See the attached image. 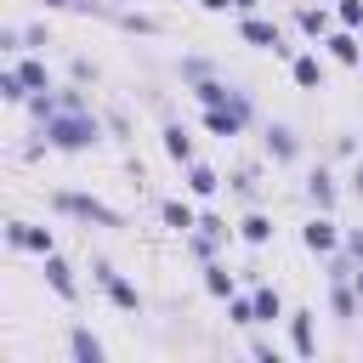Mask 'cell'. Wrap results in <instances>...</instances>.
I'll list each match as a JSON object with an SVG mask.
<instances>
[{
    "label": "cell",
    "instance_id": "15",
    "mask_svg": "<svg viewBox=\"0 0 363 363\" xmlns=\"http://www.w3.org/2000/svg\"><path fill=\"white\" fill-rule=\"evenodd\" d=\"M295 85H323V68H318V57H295Z\"/></svg>",
    "mask_w": 363,
    "mask_h": 363
},
{
    "label": "cell",
    "instance_id": "29",
    "mask_svg": "<svg viewBox=\"0 0 363 363\" xmlns=\"http://www.w3.org/2000/svg\"><path fill=\"white\" fill-rule=\"evenodd\" d=\"M352 250H357V255H363V233H357V238H352Z\"/></svg>",
    "mask_w": 363,
    "mask_h": 363
},
{
    "label": "cell",
    "instance_id": "14",
    "mask_svg": "<svg viewBox=\"0 0 363 363\" xmlns=\"http://www.w3.org/2000/svg\"><path fill=\"white\" fill-rule=\"evenodd\" d=\"M164 227H176V233H193V227H199V216H193L182 199H170V204H164Z\"/></svg>",
    "mask_w": 363,
    "mask_h": 363
},
{
    "label": "cell",
    "instance_id": "11",
    "mask_svg": "<svg viewBox=\"0 0 363 363\" xmlns=\"http://www.w3.org/2000/svg\"><path fill=\"white\" fill-rule=\"evenodd\" d=\"M45 278H51V289H57V295H62V301H74V272H68V267H62V261H57V250H51V255H45Z\"/></svg>",
    "mask_w": 363,
    "mask_h": 363
},
{
    "label": "cell",
    "instance_id": "18",
    "mask_svg": "<svg viewBox=\"0 0 363 363\" xmlns=\"http://www.w3.org/2000/svg\"><path fill=\"white\" fill-rule=\"evenodd\" d=\"M187 182H193V193H216V187H221L210 164H187Z\"/></svg>",
    "mask_w": 363,
    "mask_h": 363
},
{
    "label": "cell",
    "instance_id": "4",
    "mask_svg": "<svg viewBox=\"0 0 363 363\" xmlns=\"http://www.w3.org/2000/svg\"><path fill=\"white\" fill-rule=\"evenodd\" d=\"M6 238L17 250H34V255H51V233L45 227H28V221H6Z\"/></svg>",
    "mask_w": 363,
    "mask_h": 363
},
{
    "label": "cell",
    "instance_id": "6",
    "mask_svg": "<svg viewBox=\"0 0 363 363\" xmlns=\"http://www.w3.org/2000/svg\"><path fill=\"white\" fill-rule=\"evenodd\" d=\"M267 153L289 164V159L301 153V142H295V130H289V125H267Z\"/></svg>",
    "mask_w": 363,
    "mask_h": 363
},
{
    "label": "cell",
    "instance_id": "26",
    "mask_svg": "<svg viewBox=\"0 0 363 363\" xmlns=\"http://www.w3.org/2000/svg\"><path fill=\"white\" fill-rule=\"evenodd\" d=\"M204 6H210V11H227V6H238V0H204Z\"/></svg>",
    "mask_w": 363,
    "mask_h": 363
},
{
    "label": "cell",
    "instance_id": "28",
    "mask_svg": "<svg viewBox=\"0 0 363 363\" xmlns=\"http://www.w3.org/2000/svg\"><path fill=\"white\" fill-rule=\"evenodd\" d=\"M45 6H91V0H45Z\"/></svg>",
    "mask_w": 363,
    "mask_h": 363
},
{
    "label": "cell",
    "instance_id": "30",
    "mask_svg": "<svg viewBox=\"0 0 363 363\" xmlns=\"http://www.w3.org/2000/svg\"><path fill=\"white\" fill-rule=\"evenodd\" d=\"M238 6H244V11H250V6H255V0H238Z\"/></svg>",
    "mask_w": 363,
    "mask_h": 363
},
{
    "label": "cell",
    "instance_id": "20",
    "mask_svg": "<svg viewBox=\"0 0 363 363\" xmlns=\"http://www.w3.org/2000/svg\"><path fill=\"white\" fill-rule=\"evenodd\" d=\"M329 51H335V57H340V62H357V57H363V51H357V40H352V34H329Z\"/></svg>",
    "mask_w": 363,
    "mask_h": 363
},
{
    "label": "cell",
    "instance_id": "3",
    "mask_svg": "<svg viewBox=\"0 0 363 363\" xmlns=\"http://www.w3.org/2000/svg\"><path fill=\"white\" fill-rule=\"evenodd\" d=\"M91 272H96V284L108 289V301H113V306H125V312H136V306H142V301H136V289H130V284H125V278H119L108 261H96Z\"/></svg>",
    "mask_w": 363,
    "mask_h": 363
},
{
    "label": "cell",
    "instance_id": "23",
    "mask_svg": "<svg viewBox=\"0 0 363 363\" xmlns=\"http://www.w3.org/2000/svg\"><path fill=\"white\" fill-rule=\"evenodd\" d=\"M335 312H340V318H352V312H357V301H352V289H346L340 278H335Z\"/></svg>",
    "mask_w": 363,
    "mask_h": 363
},
{
    "label": "cell",
    "instance_id": "19",
    "mask_svg": "<svg viewBox=\"0 0 363 363\" xmlns=\"http://www.w3.org/2000/svg\"><path fill=\"white\" fill-rule=\"evenodd\" d=\"M295 23H301V34H312V40L329 28V17H323V11H312V6H306V11H295Z\"/></svg>",
    "mask_w": 363,
    "mask_h": 363
},
{
    "label": "cell",
    "instance_id": "8",
    "mask_svg": "<svg viewBox=\"0 0 363 363\" xmlns=\"http://www.w3.org/2000/svg\"><path fill=\"white\" fill-rule=\"evenodd\" d=\"M301 238H306V250H335V238H340V233H335V221H329V216H318V221H306V227H301Z\"/></svg>",
    "mask_w": 363,
    "mask_h": 363
},
{
    "label": "cell",
    "instance_id": "7",
    "mask_svg": "<svg viewBox=\"0 0 363 363\" xmlns=\"http://www.w3.org/2000/svg\"><path fill=\"white\" fill-rule=\"evenodd\" d=\"M204 130H216V136H238V130H244V113H233V108H204Z\"/></svg>",
    "mask_w": 363,
    "mask_h": 363
},
{
    "label": "cell",
    "instance_id": "13",
    "mask_svg": "<svg viewBox=\"0 0 363 363\" xmlns=\"http://www.w3.org/2000/svg\"><path fill=\"white\" fill-rule=\"evenodd\" d=\"M306 193H312V204H318V210H329V204H335V176H329V170H312Z\"/></svg>",
    "mask_w": 363,
    "mask_h": 363
},
{
    "label": "cell",
    "instance_id": "24",
    "mask_svg": "<svg viewBox=\"0 0 363 363\" xmlns=\"http://www.w3.org/2000/svg\"><path fill=\"white\" fill-rule=\"evenodd\" d=\"M340 23L346 28H363V0H340Z\"/></svg>",
    "mask_w": 363,
    "mask_h": 363
},
{
    "label": "cell",
    "instance_id": "31",
    "mask_svg": "<svg viewBox=\"0 0 363 363\" xmlns=\"http://www.w3.org/2000/svg\"><path fill=\"white\" fill-rule=\"evenodd\" d=\"M357 295H363V272H357Z\"/></svg>",
    "mask_w": 363,
    "mask_h": 363
},
{
    "label": "cell",
    "instance_id": "9",
    "mask_svg": "<svg viewBox=\"0 0 363 363\" xmlns=\"http://www.w3.org/2000/svg\"><path fill=\"white\" fill-rule=\"evenodd\" d=\"M289 340H295V352H301V357H312V352H318V335H312V312H295V318H289Z\"/></svg>",
    "mask_w": 363,
    "mask_h": 363
},
{
    "label": "cell",
    "instance_id": "21",
    "mask_svg": "<svg viewBox=\"0 0 363 363\" xmlns=\"http://www.w3.org/2000/svg\"><path fill=\"white\" fill-rule=\"evenodd\" d=\"M17 74L28 79V91H51V79H45V62H17Z\"/></svg>",
    "mask_w": 363,
    "mask_h": 363
},
{
    "label": "cell",
    "instance_id": "17",
    "mask_svg": "<svg viewBox=\"0 0 363 363\" xmlns=\"http://www.w3.org/2000/svg\"><path fill=\"white\" fill-rule=\"evenodd\" d=\"M204 289H210V295H233V272L210 261V267H204Z\"/></svg>",
    "mask_w": 363,
    "mask_h": 363
},
{
    "label": "cell",
    "instance_id": "27",
    "mask_svg": "<svg viewBox=\"0 0 363 363\" xmlns=\"http://www.w3.org/2000/svg\"><path fill=\"white\" fill-rule=\"evenodd\" d=\"M352 187H357V193H363V164H357V170H352Z\"/></svg>",
    "mask_w": 363,
    "mask_h": 363
},
{
    "label": "cell",
    "instance_id": "12",
    "mask_svg": "<svg viewBox=\"0 0 363 363\" xmlns=\"http://www.w3.org/2000/svg\"><path fill=\"white\" fill-rule=\"evenodd\" d=\"M164 153H170V159H182V164H193V142H187V130H182V125H164Z\"/></svg>",
    "mask_w": 363,
    "mask_h": 363
},
{
    "label": "cell",
    "instance_id": "2",
    "mask_svg": "<svg viewBox=\"0 0 363 363\" xmlns=\"http://www.w3.org/2000/svg\"><path fill=\"white\" fill-rule=\"evenodd\" d=\"M51 204H57L62 216H79V221H91V227H125V216H119V210H108L102 199H85V193H68V187H62V193H57Z\"/></svg>",
    "mask_w": 363,
    "mask_h": 363
},
{
    "label": "cell",
    "instance_id": "1",
    "mask_svg": "<svg viewBox=\"0 0 363 363\" xmlns=\"http://www.w3.org/2000/svg\"><path fill=\"white\" fill-rule=\"evenodd\" d=\"M45 142H51V147H62V153H79V147L102 142V125H96L85 108H62V113H51V119H45Z\"/></svg>",
    "mask_w": 363,
    "mask_h": 363
},
{
    "label": "cell",
    "instance_id": "22",
    "mask_svg": "<svg viewBox=\"0 0 363 363\" xmlns=\"http://www.w3.org/2000/svg\"><path fill=\"white\" fill-rule=\"evenodd\" d=\"M278 318V295L272 289H255V323H272Z\"/></svg>",
    "mask_w": 363,
    "mask_h": 363
},
{
    "label": "cell",
    "instance_id": "5",
    "mask_svg": "<svg viewBox=\"0 0 363 363\" xmlns=\"http://www.w3.org/2000/svg\"><path fill=\"white\" fill-rule=\"evenodd\" d=\"M244 40L250 45H267V51H289L284 34H278V23H267V17H244Z\"/></svg>",
    "mask_w": 363,
    "mask_h": 363
},
{
    "label": "cell",
    "instance_id": "16",
    "mask_svg": "<svg viewBox=\"0 0 363 363\" xmlns=\"http://www.w3.org/2000/svg\"><path fill=\"white\" fill-rule=\"evenodd\" d=\"M238 233H244L250 244H267V238H272V221H267V216H244V221H238Z\"/></svg>",
    "mask_w": 363,
    "mask_h": 363
},
{
    "label": "cell",
    "instance_id": "10",
    "mask_svg": "<svg viewBox=\"0 0 363 363\" xmlns=\"http://www.w3.org/2000/svg\"><path fill=\"white\" fill-rule=\"evenodd\" d=\"M68 352H74V363H102V340L91 329H74L68 335Z\"/></svg>",
    "mask_w": 363,
    "mask_h": 363
},
{
    "label": "cell",
    "instance_id": "25",
    "mask_svg": "<svg viewBox=\"0 0 363 363\" xmlns=\"http://www.w3.org/2000/svg\"><path fill=\"white\" fill-rule=\"evenodd\" d=\"M199 233H204V238H227V221H221V216H199Z\"/></svg>",
    "mask_w": 363,
    "mask_h": 363
}]
</instances>
